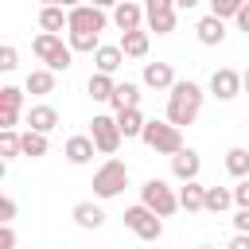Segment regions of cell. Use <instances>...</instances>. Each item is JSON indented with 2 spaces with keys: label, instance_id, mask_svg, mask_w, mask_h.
I'll use <instances>...</instances> for the list:
<instances>
[{
  "label": "cell",
  "instance_id": "30bf717a",
  "mask_svg": "<svg viewBox=\"0 0 249 249\" xmlns=\"http://www.w3.org/2000/svg\"><path fill=\"white\" fill-rule=\"evenodd\" d=\"M198 167H202V160H198V152H195V148H179V152L171 156V175H175L179 183L198 179Z\"/></svg>",
  "mask_w": 249,
  "mask_h": 249
},
{
  "label": "cell",
  "instance_id": "d590c367",
  "mask_svg": "<svg viewBox=\"0 0 249 249\" xmlns=\"http://www.w3.org/2000/svg\"><path fill=\"white\" fill-rule=\"evenodd\" d=\"M233 202H237V206H249V179H241V183L233 187Z\"/></svg>",
  "mask_w": 249,
  "mask_h": 249
},
{
  "label": "cell",
  "instance_id": "7402d4cb",
  "mask_svg": "<svg viewBox=\"0 0 249 249\" xmlns=\"http://www.w3.org/2000/svg\"><path fill=\"white\" fill-rule=\"evenodd\" d=\"M54 124H58V113H54V105H31V109H27V128L51 132Z\"/></svg>",
  "mask_w": 249,
  "mask_h": 249
},
{
  "label": "cell",
  "instance_id": "b9f144b4",
  "mask_svg": "<svg viewBox=\"0 0 249 249\" xmlns=\"http://www.w3.org/2000/svg\"><path fill=\"white\" fill-rule=\"evenodd\" d=\"M89 4H97V8H113L117 0H89Z\"/></svg>",
  "mask_w": 249,
  "mask_h": 249
},
{
  "label": "cell",
  "instance_id": "4316f807",
  "mask_svg": "<svg viewBox=\"0 0 249 249\" xmlns=\"http://www.w3.org/2000/svg\"><path fill=\"white\" fill-rule=\"evenodd\" d=\"M226 206H233V191L230 187H206V210L210 214H222Z\"/></svg>",
  "mask_w": 249,
  "mask_h": 249
},
{
  "label": "cell",
  "instance_id": "f1b7e54d",
  "mask_svg": "<svg viewBox=\"0 0 249 249\" xmlns=\"http://www.w3.org/2000/svg\"><path fill=\"white\" fill-rule=\"evenodd\" d=\"M66 35H70V47H74V51H89V54H93V51L101 47V43H97L101 31H66Z\"/></svg>",
  "mask_w": 249,
  "mask_h": 249
},
{
  "label": "cell",
  "instance_id": "1f68e13d",
  "mask_svg": "<svg viewBox=\"0 0 249 249\" xmlns=\"http://www.w3.org/2000/svg\"><path fill=\"white\" fill-rule=\"evenodd\" d=\"M23 105V89L19 86H4L0 89V109H19Z\"/></svg>",
  "mask_w": 249,
  "mask_h": 249
},
{
  "label": "cell",
  "instance_id": "7a4b0ae2",
  "mask_svg": "<svg viewBox=\"0 0 249 249\" xmlns=\"http://www.w3.org/2000/svg\"><path fill=\"white\" fill-rule=\"evenodd\" d=\"M31 51H35V58H39V62H47L51 70H70L74 47H70V43H62V35H58V31H39V35H35V43H31Z\"/></svg>",
  "mask_w": 249,
  "mask_h": 249
},
{
  "label": "cell",
  "instance_id": "60d3db41",
  "mask_svg": "<svg viewBox=\"0 0 249 249\" xmlns=\"http://www.w3.org/2000/svg\"><path fill=\"white\" fill-rule=\"evenodd\" d=\"M198 4H202V0H175V8H179V12H191V8H198Z\"/></svg>",
  "mask_w": 249,
  "mask_h": 249
},
{
  "label": "cell",
  "instance_id": "d6986e66",
  "mask_svg": "<svg viewBox=\"0 0 249 249\" xmlns=\"http://www.w3.org/2000/svg\"><path fill=\"white\" fill-rule=\"evenodd\" d=\"M121 51H124L128 58H144V54H148V31H140V27L121 31Z\"/></svg>",
  "mask_w": 249,
  "mask_h": 249
},
{
  "label": "cell",
  "instance_id": "3957f363",
  "mask_svg": "<svg viewBox=\"0 0 249 249\" xmlns=\"http://www.w3.org/2000/svg\"><path fill=\"white\" fill-rule=\"evenodd\" d=\"M140 140H144L152 152H160V156H175V152L183 148L179 124H171V121H148L144 132H140Z\"/></svg>",
  "mask_w": 249,
  "mask_h": 249
},
{
  "label": "cell",
  "instance_id": "ab89813d",
  "mask_svg": "<svg viewBox=\"0 0 249 249\" xmlns=\"http://www.w3.org/2000/svg\"><path fill=\"white\" fill-rule=\"evenodd\" d=\"M233 19H237V27H241V31H245V35H249V0H245V4H241V12H237V16H233Z\"/></svg>",
  "mask_w": 249,
  "mask_h": 249
},
{
  "label": "cell",
  "instance_id": "f546056e",
  "mask_svg": "<svg viewBox=\"0 0 249 249\" xmlns=\"http://www.w3.org/2000/svg\"><path fill=\"white\" fill-rule=\"evenodd\" d=\"M144 19H148V27H152L156 35L175 31V12H156V16H144Z\"/></svg>",
  "mask_w": 249,
  "mask_h": 249
},
{
  "label": "cell",
  "instance_id": "ac0fdd59",
  "mask_svg": "<svg viewBox=\"0 0 249 249\" xmlns=\"http://www.w3.org/2000/svg\"><path fill=\"white\" fill-rule=\"evenodd\" d=\"M74 222H78L82 230H101V226H105V210H101L97 202H78V206H74Z\"/></svg>",
  "mask_w": 249,
  "mask_h": 249
},
{
  "label": "cell",
  "instance_id": "83f0119b",
  "mask_svg": "<svg viewBox=\"0 0 249 249\" xmlns=\"http://www.w3.org/2000/svg\"><path fill=\"white\" fill-rule=\"evenodd\" d=\"M23 156H31V160L47 156V132H39V128H27V132H23Z\"/></svg>",
  "mask_w": 249,
  "mask_h": 249
},
{
  "label": "cell",
  "instance_id": "f35d334b",
  "mask_svg": "<svg viewBox=\"0 0 249 249\" xmlns=\"http://www.w3.org/2000/svg\"><path fill=\"white\" fill-rule=\"evenodd\" d=\"M12 245H16V233H12V226L4 222V226H0V249H12Z\"/></svg>",
  "mask_w": 249,
  "mask_h": 249
},
{
  "label": "cell",
  "instance_id": "e575fe53",
  "mask_svg": "<svg viewBox=\"0 0 249 249\" xmlns=\"http://www.w3.org/2000/svg\"><path fill=\"white\" fill-rule=\"evenodd\" d=\"M12 218H16V198L4 195V198H0V222H12Z\"/></svg>",
  "mask_w": 249,
  "mask_h": 249
},
{
  "label": "cell",
  "instance_id": "44dd1931",
  "mask_svg": "<svg viewBox=\"0 0 249 249\" xmlns=\"http://www.w3.org/2000/svg\"><path fill=\"white\" fill-rule=\"evenodd\" d=\"M86 89H89V97H93V101H109V97H113V89H117V82H113V74L93 70V74H89V82H86Z\"/></svg>",
  "mask_w": 249,
  "mask_h": 249
},
{
  "label": "cell",
  "instance_id": "cb8c5ba5",
  "mask_svg": "<svg viewBox=\"0 0 249 249\" xmlns=\"http://www.w3.org/2000/svg\"><path fill=\"white\" fill-rule=\"evenodd\" d=\"M117 124H121V132H124V140H128V136H140L148 121H144L140 105H132V109H121V113H117Z\"/></svg>",
  "mask_w": 249,
  "mask_h": 249
},
{
  "label": "cell",
  "instance_id": "52a82bcc",
  "mask_svg": "<svg viewBox=\"0 0 249 249\" xmlns=\"http://www.w3.org/2000/svg\"><path fill=\"white\" fill-rule=\"evenodd\" d=\"M89 136H93V144H97V152L101 156H113L117 148H121V124H117V117H109V113H97L93 121H89Z\"/></svg>",
  "mask_w": 249,
  "mask_h": 249
},
{
  "label": "cell",
  "instance_id": "4dcf8cb0",
  "mask_svg": "<svg viewBox=\"0 0 249 249\" xmlns=\"http://www.w3.org/2000/svg\"><path fill=\"white\" fill-rule=\"evenodd\" d=\"M241 4H245V0H210V12L222 16V19H233V16L241 12Z\"/></svg>",
  "mask_w": 249,
  "mask_h": 249
},
{
  "label": "cell",
  "instance_id": "6da1fadb",
  "mask_svg": "<svg viewBox=\"0 0 249 249\" xmlns=\"http://www.w3.org/2000/svg\"><path fill=\"white\" fill-rule=\"evenodd\" d=\"M202 86L198 82H175L171 89H167V121L171 124H195V117H198V109H202Z\"/></svg>",
  "mask_w": 249,
  "mask_h": 249
},
{
  "label": "cell",
  "instance_id": "7bdbcfd3",
  "mask_svg": "<svg viewBox=\"0 0 249 249\" xmlns=\"http://www.w3.org/2000/svg\"><path fill=\"white\" fill-rule=\"evenodd\" d=\"M241 86H245V93H249V70H245V74H241Z\"/></svg>",
  "mask_w": 249,
  "mask_h": 249
},
{
  "label": "cell",
  "instance_id": "74e56055",
  "mask_svg": "<svg viewBox=\"0 0 249 249\" xmlns=\"http://www.w3.org/2000/svg\"><path fill=\"white\" fill-rule=\"evenodd\" d=\"M19 121V109H0V128H16Z\"/></svg>",
  "mask_w": 249,
  "mask_h": 249
},
{
  "label": "cell",
  "instance_id": "e0dca14e",
  "mask_svg": "<svg viewBox=\"0 0 249 249\" xmlns=\"http://www.w3.org/2000/svg\"><path fill=\"white\" fill-rule=\"evenodd\" d=\"M124 58H128V54L121 51V43H117V47H109V43H105V47H97V51H93V62H97V70H105V74H117Z\"/></svg>",
  "mask_w": 249,
  "mask_h": 249
},
{
  "label": "cell",
  "instance_id": "5bb4252c",
  "mask_svg": "<svg viewBox=\"0 0 249 249\" xmlns=\"http://www.w3.org/2000/svg\"><path fill=\"white\" fill-rule=\"evenodd\" d=\"M179 206H183L187 214H195V210H206V187H202L198 179H187V183L179 187Z\"/></svg>",
  "mask_w": 249,
  "mask_h": 249
},
{
  "label": "cell",
  "instance_id": "8992f818",
  "mask_svg": "<svg viewBox=\"0 0 249 249\" xmlns=\"http://www.w3.org/2000/svg\"><path fill=\"white\" fill-rule=\"evenodd\" d=\"M140 202H148L160 218H171V214L179 210V195H175L163 179H148V183L140 187Z\"/></svg>",
  "mask_w": 249,
  "mask_h": 249
},
{
  "label": "cell",
  "instance_id": "5b68a950",
  "mask_svg": "<svg viewBox=\"0 0 249 249\" xmlns=\"http://www.w3.org/2000/svg\"><path fill=\"white\" fill-rule=\"evenodd\" d=\"M124 226H128L140 241H160V237H163V222H160V214H156L148 202L128 206V210H124Z\"/></svg>",
  "mask_w": 249,
  "mask_h": 249
},
{
  "label": "cell",
  "instance_id": "2e32d148",
  "mask_svg": "<svg viewBox=\"0 0 249 249\" xmlns=\"http://www.w3.org/2000/svg\"><path fill=\"white\" fill-rule=\"evenodd\" d=\"M93 152H97L93 136H70V140H66V160H70V163H78V167H82V163H89V160H93Z\"/></svg>",
  "mask_w": 249,
  "mask_h": 249
},
{
  "label": "cell",
  "instance_id": "ffe728a7",
  "mask_svg": "<svg viewBox=\"0 0 249 249\" xmlns=\"http://www.w3.org/2000/svg\"><path fill=\"white\" fill-rule=\"evenodd\" d=\"M23 89H27V93H35V97H43V93H54V70H51V66H43V70H31V74H27V82H23Z\"/></svg>",
  "mask_w": 249,
  "mask_h": 249
},
{
  "label": "cell",
  "instance_id": "ba28073f",
  "mask_svg": "<svg viewBox=\"0 0 249 249\" xmlns=\"http://www.w3.org/2000/svg\"><path fill=\"white\" fill-rule=\"evenodd\" d=\"M105 8H97V4H74L70 8V27L66 31H105Z\"/></svg>",
  "mask_w": 249,
  "mask_h": 249
},
{
  "label": "cell",
  "instance_id": "836d02e7",
  "mask_svg": "<svg viewBox=\"0 0 249 249\" xmlns=\"http://www.w3.org/2000/svg\"><path fill=\"white\" fill-rule=\"evenodd\" d=\"M156 12H179L175 0H144V16H156Z\"/></svg>",
  "mask_w": 249,
  "mask_h": 249
},
{
  "label": "cell",
  "instance_id": "4fadbf2b",
  "mask_svg": "<svg viewBox=\"0 0 249 249\" xmlns=\"http://www.w3.org/2000/svg\"><path fill=\"white\" fill-rule=\"evenodd\" d=\"M144 86L148 89H171L175 86L171 62H144Z\"/></svg>",
  "mask_w": 249,
  "mask_h": 249
},
{
  "label": "cell",
  "instance_id": "484cf974",
  "mask_svg": "<svg viewBox=\"0 0 249 249\" xmlns=\"http://www.w3.org/2000/svg\"><path fill=\"white\" fill-rule=\"evenodd\" d=\"M0 156H4V160L23 156V136H19L16 128H0Z\"/></svg>",
  "mask_w": 249,
  "mask_h": 249
},
{
  "label": "cell",
  "instance_id": "9c48e42d",
  "mask_svg": "<svg viewBox=\"0 0 249 249\" xmlns=\"http://www.w3.org/2000/svg\"><path fill=\"white\" fill-rule=\"evenodd\" d=\"M241 89H245V86H241V74H237V70L222 66V70H214V74H210V93H214L218 101H233Z\"/></svg>",
  "mask_w": 249,
  "mask_h": 249
},
{
  "label": "cell",
  "instance_id": "8d00e7d4",
  "mask_svg": "<svg viewBox=\"0 0 249 249\" xmlns=\"http://www.w3.org/2000/svg\"><path fill=\"white\" fill-rule=\"evenodd\" d=\"M233 230L249 233V206H237V214H233Z\"/></svg>",
  "mask_w": 249,
  "mask_h": 249
},
{
  "label": "cell",
  "instance_id": "277c9868",
  "mask_svg": "<svg viewBox=\"0 0 249 249\" xmlns=\"http://www.w3.org/2000/svg\"><path fill=\"white\" fill-rule=\"evenodd\" d=\"M124 187H128V163L105 160V163L93 171V195H97V198H117Z\"/></svg>",
  "mask_w": 249,
  "mask_h": 249
},
{
  "label": "cell",
  "instance_id": "d6a6232c",
  "mask_svg": "<svg viewBox=\"0 0 249 249\" xmlns=\"http://www.w3.org/2000/svg\"><path fill=\"white\" fill-rule=\"evenodd\" d=\"M16 66H19V54H16L12 43H4L0 47V70H16Z\"/></svg>",
  "mask_w": 249,
  "mask_h": 249
},
{
  "label": "cell",
  "instance_id": "d4e9b609",
  "mask_svg": "<svg viewBox=\"0 0 249 249\" xmlns=\"http://www.w3.org/2000/svg\"><path fill=\"white\" fill-rule=\"evenodd\" d=\"M226 171L233 179H245L249 175V148H230L226 152Z\"/></svg>",
  "mask_w": 249,
  "mask_h": 249
},
{
  "label": "cell",
  "instance_id": "9a60e30c",
  "mask_svg": "<svg viewBox=\"0 0 249 249\" xmlns=\"http://www.w3.org/2000/svg\"><path fill=\"white\" fill-rule=\"evenodd\" d=\"M39 27L43 31H66L70 27V8L62 12V4H43V12H39Z\"/></svg>",
  "mask_w": 249,
  "mask_h": 249
},
{
  "label": "cell",
  "instance_id": "7c38bea8",
  "mask_svg": "<svg viewBox=\"0 0 249 249\" xmlns=\"http://www.w3.org/2000/svg\"><path fill=\"white\" fill-rule=\"evenodd\" d=\"M140 19H144V8H140L136 0H117V4H113V23H117L121 31L140 27Z\"/></svg>",
  "mask_w": 249,
  "mask_h": 249
},
{
  "label": "cell",
  "instance_id": "ee69618b",
  "mask_svg": "<svg viewBox=\"0 0 249 249\" xmlns=\"http://www.w3.org/2000/svg\"><path fill=\"white\" fill-rule=\"evenodd\" d=\"M43 4H62V0H43ZM62 8H66V4H62Z\"/></svg>",
  "mask_w": 249,
  "mask_h": 249
},
{
  "label": "cell",
  "instance_id": "603a6c76",
  "mask_svg": "<svg viewBox=\"0 0 249 249\" xmlns=\"http://www.w3.org/2000/svg\"><path fill=\"white\" fill-rule=\"evenodd\" d=\"M109 105H113L117 113H121V109H132V105H140V86H136V82H121V86L113 89Z\"/></svg>",
  "mask_w": 249,
  "mask_h": 249
},
{
  "label": "cell",
  "instance_id": "8fae6325",
  "mask_svg": "<svg viewBox=\"0 0 249 249\" xmlns=\"http://www.w3.org/2000/svg\"><path fill=\"white\" fill-rule=\"evenodd\" d=\"M195 35H198V43H202V47H218V43L226 39V19L210 12V16H202V19L195 23Z\"/></svg>",
  "mask_w": 249,
  "mask_h": 249
}]
</instances>
